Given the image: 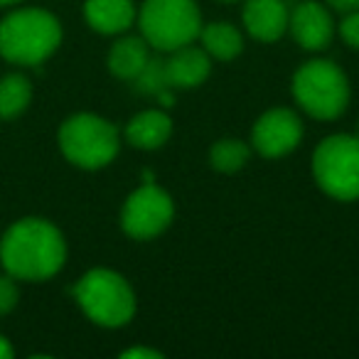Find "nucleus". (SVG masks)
Segmentation results:
<instances>
[{
  "mask_svg": "<svg viewBox=\"0 0 359 359\" xmlns=\"http://www.w3.org/2000/svg\"><path fill=\"white\" fill-rule=\"evenodd\" d=\"M150 60V45L143 37L126 35L111 45L109 50V69L114 76L123 81H133L143 72L145 62Z\"/></svg>",
  "mask_w": 359,
  "mask_h": 359,
  "instance_id": "15",
  "label": "nucleus"
},
{
  "mask_svg": "<svg viewBox=\"0 0 359 359\" xmlns=\"http://www.w3.org/2000/svg\"><path fill=\"white\" fill-rule=\"evenodd\" d=\"M251 158V145L239 138H219L210 148V165L217 172H239Z\"/></svg>",
  "mask_w": 359,
  "mask_h": 359,
  "instance_id": "18",
  "label": "nucleus"
},
{
  "mask_svg": "<svg viewBox=\"0 0 359 359\" xmlns=\"http://www.w3.org/2000/svg\"><path fill=\"white\" fill-rule=\"evenodd\" d=\"M74 300L99 327H123L135 315V293L130 283L111 269H91L76 280Z\"/></svg>",
  "mask_w": 359,
  "mask_h": 359,
  "instance_id": "3",
  "label": "nucleus"
},
{
  "mask_svg": "<svg viewBox=\"0 0 359 359\" xmlns=\"http://www.w3.org/2000/svg\"><path fill=\"white\" fill-rule=\"evenodd\" d=\"M32 101V84L25 74H6L0 79V118L13 121L27 111Z\"/></svg>",
  "mask_w": 359,
  "mask_h": 359,
  "instance_id": "17",
  "label": "nucleus"
},
{
  "mask_svg": "<svg viewBox=\"0 0 359 359\" xmlns=\"http://www.w3.org/2000/svg\"><path fill=\"white\" fill-rule=\"evenodd\" d=\"M135 22L153 50L172 52L200 37L202 13L195 0H145Z\"/></svg>",
  "mask_w": 359,
  "mask_h": 359,
  "instance_id": "4",
  "label": "nucleus"
},
{
  "mask_svg": "<svg viewBox=\"0 0 359 359\" xmlns=\"http://www.w3.org/2000/svg\"><path fill=\"white\" fill-rule=\"evenodd\" d=\"M123 359H163V354L158 349H150V347H133V349H126L121 352Z\"/></svg>",
  "mask_w": 359,
  "mask_h": 359,
  "instance_id": "22",
  "label": "nucleus"
},
{
  "mask_svg": "<svg viewBox=\"0 0 359 359\" xmlns=\"http://www.w3.org/2000/svg\"><path fill=\"white\" fill-rule=\"evenodd\" d=\"M288 30L303 50L323 52L334 37V20L323 3L303 0L288 13Z\"/></svg>",
  "mask_w": 359,
  "mask_h": 359,
  "instance_id": "10",
  "label": "nucleus"
},
{
  "mask_svg": "<svg viewBox=\"0 0 359 359\" xmlns=\"http://www.w3.org/2000/svg\"><path fill=\"white\" fill-rule=\"evenodd\" d=\"M62 42V22L42 8H18L0 22V57L11 65L37 67Z\"/></svg>",
  "mask_w": 359,
  "mask_h": 359,
  "instance_id": "2",
  "label": "nucleus"
},
{
  "mask_svg": "<svg viewBox=\"0 0 359 359\" xmlns=\"http://www.w3.org/2000/svg\"><path fill=\"white\" fill-rule=\"evenodd\" d=\"M135 91L145 96H158L160 91L172 89L170 86V76H168V65H165L163 57H150L145 62L143 72L135 76Z\"/></svg>",
  "mask_w": 359,
  "mask_h": 359,
  "instance_id": "19",
  "label": "nucleus"
},
{
  "mask_svg": "<svg viewBox=\"0 0 359 359\" xmlns=\"http://www.w3.org/2000/svg\"><path fill=\"white\" fill-rule=\"evenodd\" d=\"M303 140V121L293 109H271L251 128V148L264 158H283Z\"/></svg>",
  "mask_w": 359,
  "mask_h": 359,
  "instance_id": "9",
  "label": "nucleus"
},
{
  "mask_svg": "<svg viewBox=\"0 0 359 359\" xmlns=\"http://www.w3.org/2000/svg\"><path fill=\"white\" fill-rule=\"evenodd\" d=\"M168 65V76L172 89H195L205 84V79L212 72V57L202 47L185 45L170 52L165 60Z\"/></svg>",
  "mask_w": 359,
  "mask_h": 359,
  "instance_id": "12",
  "label": "nucleus"
},
{
  "mask_svg": "<svg viewBox=\"0 0 359 359\" xmlns=\"http://www.w3.org/2000/svg\"><path fill=\"white\" fill-rule=\"evenodd\" d=\"M293 99L308 116L334 121L349 106L347 74L330 60H310L293 74Z\"/></svg>",
  "mask_w": 359,
  "mask_h": 359,
  "instance_id": "5",
  "label": "nucleus"
},
{
  "mask_svg": "<svg viewBox=\"0 0 359 359\" xmlns=\"http://www.w3.org/2000/svg\"><path fill=\"white\" fill-rule=\"evenodd\" d=\"M175 219V202L163 187L143 182L121 207V229L130 239L148 241L160 236Z\"/></svg>",
  "mask_w": 359,
  "mask_h": 359,
  "instance_id": "8",
  "label": "nucleus"
},
{
  "mask_svg": "<svg viewBox=\"0 0 359 359\" xmlns=\"http://www.w3.org/2000/svg\"><path fill=\"white\" fill-rule=\"evenodd\" d=\"M84 18L99 35H123L135 25L138 8L133 0H86Z\"/></svg>",
  "mask_w": 359,
  "mask_h": 359,
  "instance_id": "13",
  "label": "nucleus"
},
{
  "mask_svg": "<svg viewBox=\"0 0 359 359\" xmlns=\"http://www.w3.org/2000/svg\"><path fill=\"white\" fill-rule=\"evenodd\" d=\"M202 50L219 62H231L244 52V35L231 22H207L202 25L200 37Z\"/></svg>",
  "mask_w": 359,
  "mask_h": 359,
  "instance_id": "16",
  "label": "nucleus"
},
{
  "mask_svg": "<svg viewBox=\"0 0 359 359\" xmlns=\"http://www.w3.org/2000/svg\"><path fill=\"white\" fill-rule=\"evenodd\" d=\"M11 357H13V344H11V339L0 334V359H11Z\"/></svg>",
  "mask_w": 359,
  "mask_h": 359,
  "instance_id": "24",
  "label": "nucleus"
},
{
  "mask_svg": "<svg viewBox=\"0 0 359 359\" xmlns=\"http://www.w3.org/2000/svg\"><path fill=\"white\" fill-rule=\"evenodd\" d=\"M219 3H241V0H219Z\"/></svg>",
  "mask_w": 359,
  "mask_h": 359,
  "instance_id": "26",
  "label": "nucleus"
},
{
  "mask_svg": "<svg viewBox=\"0 0 359 359\" xmlns=\"http://www.w3.org/2000/svg\"><path fill=\"white\" fill-rule=\"evenodd\" d=\"M67 261V241L42 217L18 219L0 239V264L15 280H50Z\"/></svg>",
  "mask_w": 359,
  "mask_h": 359,
  "instance_id": "1",
  "label": "nucleus"
},
{
  "mask_svg": "<svg viewBox=\"0 0 359 359\" xmlns=\"http://www.w3.org/2000/svg\"><path fill=\"white\" fill-rule=\"evenodd\" d=\"M313 177L332 200H359V133L327 135L313 153Z\"/></svg>",
  "mask_w": 359,
  "mask_h": 359,
  "instance_id": "7",
  "label": "nucleus"
},
{
  "mask_svg": "<svg viewBox=\"0 0 359 359\" xmlns=\"http://www.w3.org/2000/svg\"><path fill=\"white\" fill-rule=\"evenodd\" d=\"M15 3H20V0H0V6H15Z\"/></svg>",
  "mask_w": 359,
  "mask_h": 359,
  "instance_id": "25",
  "label": "nucleus"
},
{
  "mask_svg": "<svg viewBox=\"0 0 359 359\" xmlns=\"http://www.w3.org/2000/svg\"><path fill=\"white\" fill-rule=\"evenodd\" d=\"M60 150L81 170H101L116 160L121 133L111 121L96 114H74L60 126Z\"/></svg>",
  "mask_w": 359,
  "mask_h": 359,
  "instance_id": "6",
  "label": "nucleus"
},
{
  "mask_svg": "<svg viewBox=\"0 0 359 359\" xmlns=\"http://www.w3.org/2000/svg\"><path fill=\"white\" fill-rule=\"evenodd\" d=\"M288 13L283 0H244L241 20L254 40L276 42L288 32Z\"/></svg>",
  "mask_w": 359,
  "mask_h": 359,
  "instance_id": "11",
  "label": "nucleus"
},
{
  "mask_svg": "<svg viewBox=\"0 0 359 359\" xmlns=\"http://www.w3.org/2000/svg\"><path fill=\"white\" fill-rule=\"evenodd\" d=\"M172 135V121L163 109L140 111L126 123V140L138 150H158Z\"/></svg>",
  "mask_w": 359,
  "mask_h": 359,
  "instance_id": "14",
  "label": "nucleus"
},
{
  "mask_svg": "<svg viewBox=\"0 0 359 359\" xmlns=\"http://www.w3.org/2000/svg\"><path fill=\"white\" fill-rule=\"evenodd\" d=\"M339 37H342L347 47L359 50V8L344 13L342 22H339Z\"/></svg>",
  "mask_w": 359,
  "mask_h": 359,
  "instance_id": "21",
  "label": "nucleus"
},
{
  "mask_svg": "<svg viewBox=\"0 0 359 359\" xmlns=\"http://www.w3.org/2000/svg\"><path fill=\"white\" fill-rule=\"evenodd\" d=\"M330 8H334V11L339 13H347V11H354V8H359V0H325Z\"/></svg>",
  "mask_w": 359,
  "mask_h": 359,
  "instance_id": "23",
  "label": "nucleus"
},
{
  "mask_svg": "<svg viewBox=\"0 0 359 359\" xmlns=\"http://www.w3.org/2000/svg\"><path fill=\"white\" fill-rule=\"evenodd\" d=\"M18 300H20V290H18V283L11 273L0 276V315H8L15 310Z\"/></svg>",
  "mask_w": 359,
  "mask_h": 359,
  "instance_id": "20",
  "label": "nucleus"
}]
</instances>
